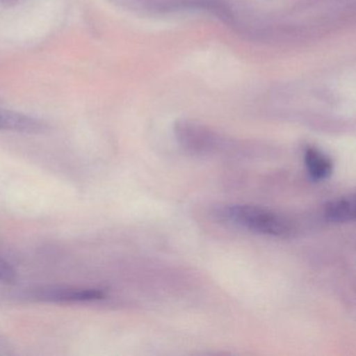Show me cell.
<instances>
[{"label":"cell","mask_w":356,"mask_h":356,"mask_svg":"<svg viewBox=\"0 0 356 356\" xmlns=\"http://www.w3.org/2000/svg\"><path fill=\"white\" fill-rule=\"evenodd\" d=\"M222 216L237 226L266 236L287 237L293 232V224L284 216L257 206H230Z\"/></svg>","instance_id":"obj_1"},{"label":"cell","mask_w":356,"mask_h":356,"mask_svg":"<svg viewBox=\"0 0 356 356\" xmlns=\"http://www.w3.org/2000/svg\"><path fill=\"white\" fill-rule=\"evenodd\" d=\"M105 293L95 289H49L37 293V298L43 301L51 302H84L101 300Z\"/></svg>","instance_id":"obj_2"},{"label":"cell","mask_w":356,"mask_h":356,"mask_svg":"<svg viewBox=\"0 0 356 356\" xmlns=\"http://www.w3.org/2000/svg\"><path fill=\"white\" fill-rule=\"evenodd\" d=\"M355 213L356 200L354 195L333 200L327 203L324 208L325 218L329 222H335V224L353 222Z\"/></svg>","instance_id":"obj_3"},{"label":"cell","mask_w":356,"mask_h":356,"mask_svg":"<svg viewBox=\"0 0 356 356\" xmlns=\"http://www.w3.org/2000/svg\"><path fill=\"white\" fill-rule=\"evenodd\" d=\"M304 162L310 178L314 181L328 179L333 172V163L320 149L308 147L304 154Z\"/></svg>","instance_id":"obj_4"},{"label":"cell","mask_w":356,"mask_h":356,"mask_svg":"<svg viewBox=\"0 0 356 356\" xmlns=\"http://www.w3.org/2000/svg\"><path fill=\"white\" fill-rule=\"evenodd\" d=\"M40 129V122L29 118V116L0 109V131L34 133Z\"/></svg>","instance_id":"obj_5"},{"label":"cell","mask_w":356,"mask_h":356,"mask_svg":"<svg viewBox=\"0 0 356 356\" xmlns=\"http://www.w3.org/2000/svg\"><path fill=\"white\" fill-rule=\"evenodd\" d=\"M16 280V272L10 264L0 257V281L3 282H14Z\"/></svg>","instance_id":"obj_6"}]
</instances>
